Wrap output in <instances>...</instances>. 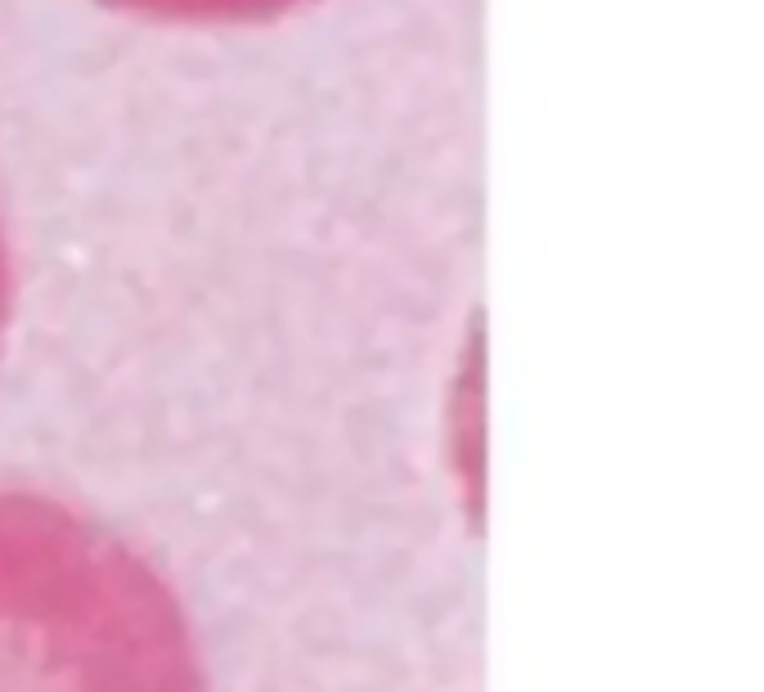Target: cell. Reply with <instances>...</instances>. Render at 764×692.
<instances>
[{"mask_svg": "<svg viewBox=\"0 0 764 692\" xmlns=\"http://www.w3.org/2000/svg\"><path fill=\"white\" fill-rule=\"evenodd\" d=\"M0 692H211L185 594L122 526L0 482Z\"/></svg>", "mask_w": 764, "mask_h": 692, "instance_id": "obj_1", "label": "cell"}, {"mask_svg": "<svg viewBox=\"0 0 764 692\" xmlns=\"http://www.w3.org/2000/svg\"><path fill=\"white\" fill-rule=\"evenodd\" d=\"M108 10H122L149 23H180V28H248L275 23L297 14L315 0H99Z\"/></svg>", "mask_w": 764, "mask_h": 692, "instance_id": "obj_2", "label": "cell"}, {"mask_svg": "<svg viewBox=\"0 0 764 692\" xmlns=\"http://www.w3.org/2000/svg\"><path fill=\"white\" fill-rule=\"evenodd\" d=\"M14 248H10V229L6 216H0V356H6V337H10V319H14Z\"/></svg>", "mask_w": 764, "mask_h": 692, "instance_id": "obj_3", "label": "cell"}]
</instances>
